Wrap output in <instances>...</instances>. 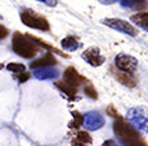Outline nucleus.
Returning <instances> with one entry per match:
<instances>
[{
	"instance_id": "nucleus-1",
	"label": "nucleus",
	"mask_w": 148,
	"mask_h": 146,
	"mask_svg": "<svg viewBox=\"0 0 148 146\" xmlns=\"http://www.w3.org/2000/svg\"><path fill=\"white\" fill-rule=\"evenodd\" d=\"M113 130L123 146H147V142L140 136L139 130L123 119H118L114 121Z\"/></svg>"
},
{
	"instance_id": "nucleus-2",
	"label": "nucleus",
	"mask_w": 148,
	"mask_h": 146,
	"mask_svg": "<svg viewBox=\"0 0 148 146\" xmlns=\"http://www.w3.org/2000/svg\"><path fill=\"white\" fill-rule=\"evenodd\" d=\"M12 50L13 52H16V55L21 56V58L32 59L39 52L41 47L34 41H32L28 34L24 35V34L16 31L12 38Z\"/></svg>"
},
{
	"instance_id": "nucleus-3",
	"label": "nucleus",
	"mask_w": 148,
	"mask_h": 146,
	"mask_svg": "<svg viewBox=\"0 0 148 146\" xmlns=\"http://www.w3.org/2000/svg\"><path fill=\"white\" fill-rule=\"evenodd\" d=\"M20 18H21L24 25L28 26V28L37 29V30H41V31L50 30V25H49L47 20L43 16H41V14L36 13L33 9H24V11H21Z\"/></svg>"
},
{
	"instance_id": "nucleus-4",
	"label": "nucleus",
	"mask_w": 148,
	"mask_h": 146,
	"mask_svg": "<svg viewBox=\"0 0 148 146\" xmlns=\"http://www.w3.org/2000/svg\"><path fill=\"white\" fill-rule=\"evenodd\" d=\"M127 120L139 132L148 133V115L142 107H132L127 111Z\"/></svg>"
},
{
	"instance_id": "nucleus-5",
	"label": "nucleus",
	"mask_w": 148,
	"mask_h": 146,
	"mask_svg": "<svg viewBox=\"0 0 148 146\" xmlns=\"http://www.w3.org/2000/svg\"><path fill=\"white\" fill-rule=\"evenodd\" d=\"M102 24L103 25L109 26V28L114 29L117 31H121L123 34H127L130 37H136L138 30L136 28L130 24V22L125 21V20H121V18H105L102 20Z\"/></svg>"
},
{
	"instance_id": "nucleus-6",
	"label": "nucleus",
	"mask_w": 148,
	"mask_h": 146,
	"mask_svg": "<svg viewBox=\"0 0 148 146\" xmlns=\"http://www.w3.org/2000/svg\"><path fill=\"white\" fill-rule=\"evenodd\" d=\"M115 67L118 68V71L122 72H127L134 75L138 67V60L131 55H126V54H119L115 56Z\"/></svg>"
},
{
	"instance_id": "nucleus-7",
	"label": "nucleus",
	"mask_w": 148,
	"mask_h": 146,
	"mask_svg": "<svg viewBox=\"0 0 148 146\" xmlns=\"http://www.w3.org/2000/svg\"><path fill=\"white\" fill-rule=\"evenodd\" d=\"M81 58L92 67H101L105 63V56L101 54L100 48L96 46L88 47L87 50L81 54Z\"/></svg>"
},
{
	"instance_id": "nucleus-8",
	"label": "nucleus",
	"mask_w": 148,
	"mask_h": 146,
	"mask_svg": "<svg viewBox=\"0 0 148 146\" xmlns=\"http://www.w3.org/2000/svg\"><path fill=\"white\" fill-rule=\"evenodd\" d=\"M83 124L88 130H97L105 125V119L100 112L92 111V112H88L84 115Z\"/></svg>"
},
{
	"instance_id": "nucleus-9",
	"label": "nucleus",
	"mask_w": 148,
	"mask_h": 146,
	"mask_svg": "<svg viewBox=\"0 0 148 146\" xmlns=\"http://www.w3.org/2000/svg\"><path fill=\"white\" fill-rule=\"evenodd\" d=\"M63 77H64V80H63L64 82L70 84V85L75 86V88H79V86L84 82H89L88 78H85L84 76H81L73 67H68V68L66 69L64 73H63Z\"/></svg>"
},
{
	"instance_id": "nucleus-10",
	"label": "nucleus",
	"mask_w": 148,
	"mask_h": 146,
	"mask_svg": "<svg viewBox=\"0 0 148 146\" xmlns=\"http://www.w3.org/2000/svg\"><path fill=\"white\" fill-rule=\"evenodd\" d=\"M33 75L38 80H55V78L59 77V71L56 68H53V67H42V68H36L33 71Z\"/></svg>"
},
{
	"instance_id": "nucleus-11",
	"label": "nucleus",
	"mask_w": 148,
	"mask_h": 146,
	"mask_svg": "<svg viewBox=\"0 0 148 146\" xmlns=\"http://www.w3.org/2000/svg\"><path fill=\"white\" fill-rule=\"evenodd\" d=\"M56 64V59L54 58V55L51 52H46L45 56L34 60L33 63H30V68L36 69V68H42V67H53Z\"/></svg>"
},
{
	"instance_id": "nucleus-12",
	"label": "nucleus",
	"mask_w": 148,
	"mask_h": 146,
	"mask_svg": "<svg viewBox=\"0 0 148 146\" xmlns=\"http://www.w3.org/2000/svg\"><path fill=\"white\" fill-rule=\"evenodd\" d=\"M114 77L117 78L118 82H121L122 85L127 86V88H134L136 85V80H135L134 75L127 73V72L117 71V72H114Z\"/></svg>"
},
{
	"instance_id": "nucleus-13",
	"label": "nucleus",
	"mask_w": 148,
	"mask_h": 146,
	"mask_svg": "<svg viewBox=\"0 0 148 146\" xmlns=\"http://www.w3.org/2000/svg\"><path fill=\"white\" fill-rule=\"evenodd\" d=\"M90 143H92V137L89 136V133L84 132V130L73 134L72 140H71L72 146H90Z\"/></svg>"
},
{
	"instance_id": "nucleus-14",
	"label": "nucleus",
	"mask_w": 148,
	"mask_h": 146,
	"mask_svg": "<svg viewBox=\"0 0 148 146\" xmlns=\"http://www.w3.org/2000/svg\"><path fill=\"white\" fill-rule=\"evenodd\" d=\"M55 86H56V88H58L63 94H66V96H67L70 101L76 99L77 88H75V86H72V85H70V84L64 82V81H56V82H55Z\"/></svg>"
},
{
	"instance_id": "nucleus-15",
	"label": "nucleus",
	"mask_w": 148,
	"mask_h": 146,
	"mask_svg": "<svg viewBox=\"0 0 148 146\" xmlns=\"http://www.w3.org/2000/svg\"><path fill=\"white\" fill-rule=\"evenodd\" d=\"M131 20L136 26L144 29L145 31H148V11L147 12H139V13H135L131 16Z\"/></svg>"
},
{
	"instance_id": "nucleus-16",
	"label": "nucleus",
	"mask_w": 148,
	"mask_h": 146,
	"mask_svg": "<svg viewBox=\"0 0 148 146\" xmlns=\"http://www.w3.org/2000/svg\"><path fill=\"white\" fill-rule=\"evenodd\" d=\"M60 44H62V47H63V50H66V51H76L79 47H80L79 39L72 35H68V37H66V38H63Z\"/></svg>"
},
{
	"instance_id": "nucleus-17",
	"label": "nucleus",
	"mask_w": 148,
	"mask_h": 146,
	"mask_svg": "<svg viewBox=\"0 0 148 146\" xmlns=\"http://www.w3.org/2000/svg\"><path fill=\"white\" fill-rule=\"evenodd\" d=\"M119 3L125 8H130L134 11H140L147 7V0H119Z\"/></svg>"
},
{
	"instance_id": "nucleus-18",
	"label": "nucleus",
	"mask_w": 148,
	"mask_h": 146,
	"mask_svg": "<svg viewBox=\"0 0 148 146\" xmlns=\"http://www.w3.org/2000/svg\"><path fill=\"white\" fill-rule=\"evenodd\" d=\"M72 121L70 123V128L71 129H77L79 127H81L83 125V120H84V116L80 115V113L77 112V111H72Z\"/></svg>"
},
{
	"instance_id": "nucleus-19",
	"label": "nucleus",
	"mask_w": 148,
	"mask_h": 146,
	"mask_svg": "<svg viewBox=\"0 0 148 146\" xmlns=\"http://www.w3.org/2000/svg\"><path fill=\"white\" fill-rule=\"evenodd\" d=\"M84 93L87 94L89 98H92V99H97V96H98L97 95V91H96V89H95V86L90 85L89 82L84 86Z\"/></svg>"
},
{
	"instance_id": "nucleus-20",
	"label": "nucleus",
	"mask_w": 148,
	"mask_h": 146,
	"mask_svg": "<svg viewBox=\"0 0 148 146\" xmlns=\"http://www.w3.org/2000/svg\"><path fill=\"white\" fill-rule=\"evenodd\" d=\"M7 69L13 72V73H20V72L25 71V67H24V64H20V63H9L7 65Z\"/></svg>"
},
{
	"instance_id": "nucleus-21",
	"label": "nucleus",
	"mask_w": 148,
	"mask_h": 146,
	"mask_svg": "<svg viewBox=\"0 0 148 146\" xmlns=\"http://www.w3.org/2000/svg\"><path fill=\"white\" fill-rule=\"evenodd\" d=\"M13 77L16 78V80L18 81L20 84H24L25 81H28L29 78H30V73H29V72L23 71V72H20V73H14Z\"/></svg>"
},
{
	"instance_id": "nucleus-22",
	"label": "nucleus",
	"mask_w": 148,
	"mask_h": 146,
	"mask_svg": "<svg viewBox=\"0 0 148 146\" xmlns=\"http://www.w3.org/2000/svg\"><path fill=\"white\" fill-rule=\"evenodd\" d=\"M106 113L109 116H112V117H117V119H121V115L118 113V111L115 110V107L113 105H110L109 107L106 108Z\"/></svg>"
},
{
	"instance_id": "nucleus-23",
	"label": "nucleus",
	"mask_w": 148,
	"mask_h": 146,
	"mask_svg": "<svg viewBox=\"0 0 148 146\" xmlns=\"http://www.w3.org/2000/svg\"><path fill=\"white\" fill-rule=\"evenodd\" d=\"M8 34H9L8 29H7L5 26L0 25V39H4V38H7V37H8Z\"/></svg>"
},
{
	"instance_id": "nucleus-24",
	"label": "nucleus",
	"mask_w": 148,
	"mask_h": 146,
	"mask_svg": "<svg viewBox=\"0 0 148 146\" xmlns=\"http://www.w3.org/2000/svg\"><path fill=\"white\" fill-rule=\"evenodd\" d=\"M37 1H41L47 7H56V4H58V0H37Z\"/></svg>"
},
{
	"instance_id": "nucleus-25",
	"label": "nucleus",
	"mask_w": 148,
	"mask_h": 146,
	"mask_svg": "<svg viewBox=\"0 0 148 146\" xmlns=\"http://www.w3.org/2000/svg\"><path fill=\"white\" fill-rule=\"evenodd\" d=\"M101 146H119V145H118V142H115L114 140H106Z\"/></svg>"
},
{
	"instance_id": "nucleus-26",
	"label": "nucleus",
	"mask_w": 148,
	"mask_h": 146,
	"mask_svg": "<svg viewBox=\"0 0 148 146\" xmlns=\"http://www.w3.org/2000/svg\"><path fill=\"white\" fill-rule=\"evenodd\" d=\"M101 4H103V5H112V4L117 3V1H119V0H98Z\"/></svg>"
},
{
	"instance_id": "nucleus-27",
	"label": "nucleus",
	"mask_w": 148,
	"mask_h": 146,
	"mask_svg": "<svg viewBox=\"0 0 148 146\" xmlns=\"http://www.w3.org/2000/svg\"><path fill=\"white\" fill-rule=\"evenodd\" d=\"M1 68H3V65H1V64H0V69H1Z\"/></svg>"
}]
</instances>
